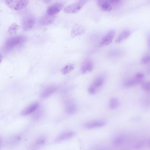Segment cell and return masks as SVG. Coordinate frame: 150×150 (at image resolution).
Listing matches in <instances>:
<instances>
[{"label":"cell","mask_w":150,"mask_h":150,"mask_svg":"<svg viewBox=\"0 0 150 150\" xmlns=\"http://www.w3.org/2000/svg\"><path fill=\"white\" fill-rule=\"evenodd\" d=\"M144 78V75L142 73H137L134 76L126 79L123 82V86L125 88L133 87L142 82Z\"/></svg>","instance_id":"6da1fadb"},{"label":"cell","mask_w":150,"mask_h":150,"mask_svg":"<svg viewBox=\"0 0 150 150\" xmlns=\"http://www.w3.org/2000/svg\"><path fill=\"white\" fill-rule=\"evenodd\" d=\"M26 40V38L23 36H16L11 38L5 43V48L8 50L13 49L24 43Z\"/></svg>","instance_id":"7a4b0ae2"},{"label":"cell","mask_w":150,"mask_h":150,"mask_svg":"<svg viewBox=\"0 0 150 150\" xmlns=\"http://www.w3.org/2000/svg\"><path fill=\"white\" fill-rule=\"evenodd\" d=\"M86 2V1H77L66 6L64 9V11L68 14L76 13L83 8Z\"/></svg>","instance_id":"3957f363"},{"label":"cell","mask_w":150,"mask_h":150,"mask_svg":"<svg viewBox=\"0 0 150 150\" xmlns=\"http://www.w3.org/2000/svg\"><path fill=\"white\" fill-rule=\"evenodd\" d=\"M6 5L13 10H20L27 6L29 3L28 1H6Z\"/></svg>","instance_id":"277c9868"},{"label":"cell","mask_w":150,"mask_h":150,"mask_svg":"<svg viewBox=\"0 0 150 150\" xmlns=\"http://www.w3.org/2000/svg\"><path fill=\"white\" fill-rule=\"evenodd\" d=\"M64 7V4L62 2H56L48 6L47 9V15L53 16L59 13Z\"/></svg>","instance_id":"5b68a950"},{"label":"cell","mask_w":150,"mask_h":150,"mask_svg":"<svg viewBox=\"0 0 150 150\" xmlns=\"http://www.w3.org/2000/svg\"><path fill=\"white\" fill-rule=\"evenodd\" d=\"M107 124V122L104 120H95L87 122L84 124V127L87 129H94L103 127Z\"/></svg>","instance_id":"8992f818"},{"label":"cell","mask_w":150,"mask_h":150,"mask_svg":"<svg viewBox=\"0 0 150 150\" xmlns=\"http://www.w3.org/2000/svg\"><path fill=\"white\" fill-rule=\"evenodd\" d=\"M76 135L74 131L72 130H68L64 131L60 134L55 138V142L56 143H60L68 141L73 138Z\"/></svg>","instance_id":"52a82bcc"},{"label":"cell","mask_w":150,"mask_h":150,"mask_svg":"<svg viewBox=\"0 0 150 150\" xmlns=\"http://www.w3.org/2000/svg\"><path fill=\"white\" fill-rule=\"evenodd\" d=\"M35 23V19L32 16H28L24 18L22 22V28L25 31H30L32 29Z\"/></svg>","instance_id":"ba28073f"},{"label":"cell","mask_w":150,"mask_h":150,"mask_svg":"<svg viewBox=\"0 0 150 150\" xmlns=\"http://www.w3.org/2000/svg\"><path fill=\"white\" fill-rule=\"evenodd\" d=\"M115 34V30H112L109 31L101 40L100 43V46H105L111 44L114 38Z\"/></svg>","instance_id":"9c48e42d"},{"label":"cell","mask_w":150,"mask_h":150,"mask_svg":"<svg viewBox=\"0 0 150 150\" xmlns=\"http://www.w3.org/2000/svg\"><path fill=\"white\" fill-rule=\"evenodd\" d=\"M93 68L94 65L91 60L90 59L86 60L81 67V73L83 74L89 73L93 70Z\"/></svg>","instance_id":"30bf717a"},{"label":"cell","mask_w":150,"mask_h":150,"mask_svg":"<svg viewBox=\"0 0 150 150\" xmlns=\"http://www.w3.org/2000/svg\"><path fill=\"white\" fill-rule=\"evenodd\" d=\"M85 28L82 25L76 24L73 26L71 31V36L73 38L82 35L85 33Z\"/></svg>","instance_id":"8fae6325"},{"label":"cell","mask_w":150,"mask_h":150,"mask_svg":"<svg viewBox=\"0 0 150 150\" xmlns=\"http://www.w3.org/2000/svg\"><path fill=\"white\" fill-rule=\"evenodd\" d=\"M57 86L52 85L47 87L41 92L40 94V97L42 99H46L52 96L57 91Z\"/></svg>","instance_id":"7c38bea8"},{"label":"cell","mask_w":150,"mask_h":150,"mask_svg":"<svg viewBox=\"0 0 150 150\" xmlns=\"http://www.w3.org/2000/svg\"><path fill=\"white\" fill-rule=\"evenodd\" d=\"M132 34V32L129 29H126L123 30L118 35V37L115 39V42L116 43H120L123 42L129 38Z\"/></svg>","instance_id":"4fadbf2b"},{"label":"cell","mask_w":150,"mask_h":150,"mask_svg":"<svg viewBox=\"0 0 150 150\" xmlns=\"http://www.w3.org/2000/svg\"><path fill=\"white\" fill-rule=\"evenodd\" d=\"M39 106L40 105L38 103L36 102V103H33L26 107L24 110H23L21 113V114L24 116L30 115L37 111V110L38 109Z\"/></svg>","instance_id":"5bb4252c"},{"label":"cell","mask_w":150,"mask_h":150,"mask_svg":"<svg viewBox=\"0 0 150 150\" xmlns=\"http://www.w3.org/2000/svg\"><path fill=\"white\" fill-rule=\"evenodd\" d=\"M105 78L103 76H99L94 79L91 86L93 87L97 92L98 90L100 88L102 87L105 82Z\"/></svg>","instance_id":"9a60e30c"},{"label":"cell","mask_w":150,"mask_h":150,"mask_svg":"<svg viewBox=\"0 0 150 150\" xmlns=\"http://www.w3.org/2000/svg\"><path fill=\"white\" fill-rule=\"evenodd\" d=\"M97 3L100 9L104 11L108 12L112 9V6L108 1H98Z\"/></svg>","instance_id":"2e32d148"},{"label":"cell","mask_w":150,"mask_h":150,"mask_svg":"<svg viewBox=\"0 0 150 150\" xmlns=\"http://www.w3.org/2000/svg\"><path fill=\"white\" fill-rule=\"evenodd\" d=\"M65 111L67 114L72 115L75 114L77 111V107L73 102H68L65 107Z\"/></svg>","instance_id":"e0dca14e"},{"label":"cell","mask_w":150,"mask_h":150,"mask_svg":"<svg viewBox=\"0 0 150 150\" xmlns=\"http://www.w3.org/2000/svg\"><path fill=\"white\" fill-rule=\"evenodd\" d=\"M55 18L54 16L45 15L43 16L40 19V24L42 26H47L52 24L54 22Z\"/></svg>","instance_id":"ac0fdd59"},{"label":"cell","mask_w":150,"mask_h":150,"mask_svg":"<svg viewBox=\"0 0 150 150\" xmlns=\"http://www.w3.org/2000/svg\"><path fill=\"white\" fill-rule=\"evenodd\" d=\"M20 29V26L16 23L11 25L8 28V33L9 35H13L16 34Z\"/></svg>","instance_id":"d6986e66"},{"label":"cell","mask_w":150,"mask_h":150,"mask_svg":"<svg viewBox=\"0 0 150 150\" xmlns=\"http://www.w3.org/2000/svg\"><path fill=\"white\" fill-rule=\"evenodd\" d=\"M74 64H69L64 67L61 70L62 74L63 75H67L74 69Z\"/></svg>","instance_id":"ffe728a7"},{"label":"cell","mask_w":150,"mask_h":150,"mask_svg":"<svg viewBox=\"0 0 150 150\" xmlns=\"http://www.w3.org/2000/svg\"><path fill=\"white\" fill-rule=\"evenodd\" d=\"M123 54L122 50L120 49H112L110 51L109 55L111 57H118L121 56Z\"/></svg>","instance_id":"44dd1931"},{"label":"cell","mask_w":150,"mask_h":150,"mask_svg":"<svg viewBox=\"0 0 150 150\" xmlns=\"http://www.w3.org/2000/svg\"><path fill=\"white\" fill-rule=\"evenodd\" d=\"M119 105V100L116 98H112L109 100V106L111 109H115L118 107Z\"/></svg>","instance_id":"7402d4cb"},{"label":"cell","mask_w":150,"mask_h":150,"mask_svg":"<svg viewBox=\"0 0 150 150\" xmlns=\"http://www.w3.org/2000/svg\"><path fill=\"white\" fill-rule=\"evenodd\" d=\"M47 138L45 136H40L38 138L35 142L36 146L38 147L43 146L46 143Z\"/></svg>","instance_id":"603a6c76"},{"label":"cell","mask_w":150,"mask_h":150,"mask_svg":"<svg viewBox=\"0 0 150 150\" xmlns=\"http://www.w3.org/2000/svg\"><path fill=\"white\" fill-rule=\"evenodd\" d=\"M141 63L143 65L150 64V54L145 55L142 58L141 60Z\"/></svg>","instance_id":"cb8c5ba5"},{"label":"cell","mask_w":150,"mask_h":150,"mask_svg":"<svg viewBox=\"0 0 150 150\" xmlns=\"http://www.w3.org/2000/svg\"><path fill=\"white\" fill-rule=\"evenodd\" d=\"M142 88L144 90L150 92V81L144 82L142 85Z\"/></svg>","instance_id":"d4e9b609"},{"label":"cell","mask_w":150,"mask_h":150,"mask_svg":"<svg viewBox=\"0 0 150 150\" xmlns=\"http://www.w3.org/2000/svg\"><path fill=\"white\" fill-rule=\"evenodd\" d=\"M109 1V3L111 4L112 6L114 7H117L120 6L122 4V1L120 0H110Z\"/></svg>","instance_id":"484cf974"},{"label":"cell","mask_w":150,"mask_h":150,"mask_svg":"<svg viewBox=\"0 0 150 150\" xmlns=\"http://www.w3.org/2000/svg\"><path fill=\"white\" fill-rule=\"evenodd\" d=\"M147 44H148V47L150 50V34L148 35L147 38Z\"/></svg>","instance_id":"4316f807"},{"label":"cell","mask_w":150,"mask_h":150,"mask_svg":"<svg viewBox=\"0 0 150 150\" xmlns=\"http://www.w3.org/2000/svg\"><path fill=\"white\" fill-rule=\"evenodd\" d=\"M3 60V55L1 54L0 53V64H1V63L2 62V61Z\"/></svg>","instance_id":"83f0119b"},{"label":"cell","mask_w":150,"mask_h":150,"mask_svg":"<svg viewBox=\"0 0 150 150\" xmlns=\"http://www.w3.org/2000/svg\"><path fill=\"white\" fill-rule=\"evenodd\" d=\"M147 72H148L149 74H150V64L149 67H148V68H147Z\"/></svg>","instance_id":"f1b7e54d"},{"label":"cell","mask_w":150,"mask_h":150,"mask_svg":"<svg viewBox=\"0 0 150 150\" xmlns=\"http://www.w3.org/2000/svg\"><path fill=\"white\" fill-rule=\"evenodd\" d=\"M1 138H0V147H1Z\"/></svg>","instance_id":"f546056e"}]
</instances>
